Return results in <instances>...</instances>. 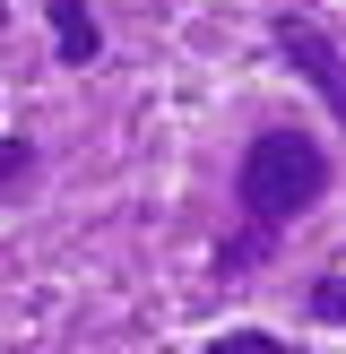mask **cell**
Masks as SVG:
<instances>
[{"label":"cell","instance_id":"obj_6","mask_svg":"<svg viewBox=\"0 0 346 354\" xmlns=\"http://www.w3.org/2000/svg\"><path fill=\"white\" fill-rule=\"evenodd\" d=\"M208 354H303V346H286V337H268V328H225Z\"/></svg>","mask_w":346,"mask_h":354},{"label":"cell","instance_id":"obj_7","mask_svg":"<svg viewBox=\"0 0 346 354\" xmlns=\"http://www.w3.org/2000/svg\"><path fill=\"white\" fill-rule=\"evenodd\" d=\"M311 320H320V328H346V277H320V286H311Z\"/></svg>","mask_w":346,"mask_h":354},{"label":"cell","instance_id":"obj_2","mask_svg":"<svg viewBox=\"0 0 346 354\" xmlns=\"http://www.w3.org/2000/svg\"><path fill=\"white\" fill-rule=\"evenodd\" d=\"M268 44H277V61L338 113V130H346V52H338V35H329L320 17H303V9H277L268 17Z\"/></svg>","mask_w":346,"mask_h":354},{"label":"cell","instance_id":"obj_4","mask_svg":"<svg viewBox=\"0 0 346 354\" xmlns=\"http://www.w3.org/2000/svg\"><path fill=\"white\" fill-rule=\"evenodd\" d=\"M277 242H286V234H260V225H234V234L217 242V286H242L251 268H268V259H277Z\"/></svg>","mask_w":346,"mask_h":354},{"label":"cell","instance_id":"obj_5","mask_svg":"<svg viewBox=\"0 0 346 354\" xmlns=\"http://www.w3.org/2000/svg\"><path fill=\"white\" fill-rule=\"evenodd\" d=\"M35 182V138H0V207Z\"/></svg>","mask_w":346,"mask_h":354},{"label":"cell","instance_id":"obj_3","mask_svg":"<svg viewBox=\"0 0 346 354\" xmlns=\"http://www.w3.org/2000/svg\"><path fill=\"white\" fill-rule=\"evenodd\" d=\"M44 17H52V52H61V69H95L104 61V26H95L86 0H44Z\"/></svg>","mask_w":346,"mask_h":354},{"label":"cell","instance_id":"obj_1","mask_svg":"<svg viewBox=\"0 0 346 354\" xmlns=\"http://www.w3.org/2000/svg\"><path fill=\"white\" fill-rule=\"evenodd\" d=\"M320 199H329V156H320V138H303L294 121H277V130H260L251 147H242V165H234V207H242V225L286 234V225L311 216Z\"/></svg>","mask_w":346,"mask_h":354}]
</instances>
